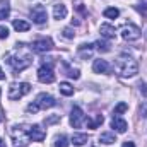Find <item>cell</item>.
Returning a JSON list of instances; mask_svg holds the SVG:
<instances>
[{"label":"cell","mask_w":147,"mask_h":147,"mask_svg":"<svg viewBox=\"0 0 147 147\" xmlns=\"http://www.w3.org/2000/svg\"><path fill=\"white\" fill-rule=\"evenodd\" d=\"M99 33H101V36L106 38V39H113V38L116 36V29H115L111 24H101Z\"/></svg>","instance_id":"cell-14"},{"label":"cell","mask_w":147,"mask_h":147,"mask_svg":"<svg viewBox=\"0 0 147 147\" xmlns=\"http://www.w3.org/2000/svg\"><path fill=\"white\" fill-rule=\"evenodd\" d=\"M84 121H86V115H84V111L80 110L79 106H74L72 113H70V125H72L74 128H80Z\"/></svg>","instance_id":"cell-8"},{"label":"cell","mask_w":147,"mask_h":147,"mask_svg":"<svg viewBox=\"0 0 147 147\" xmlns=\"http://www.w3.org/2000/svg\"><path fill=\"white\" fill-rule=\"evenodd\" d=\"M28 130H29V139H31L33 142H43L45 137H46L45 128H41L39 125H33V127H29Z\"/></svg>","instance_id":"cell-11"},{"label":"cell","mask_w":147,"mask_h":147,"mask_svg":"<svg viewBox=\"0 0 147 147\" xmlns=\"http://www.w3.org/2000/svg\"><path fill=\"white\" fill-rule=\"evenodd\" d=\"M115 72L118 74L120 77H134L135 74L139 72V65L137 60L130 55H120L115 62Z\"/></svg>","instance_id":"cell-1"},{"label":"cell","mask_w":147,"mask_h":147,"mask_svg":"<svg viewBox=\"0 0 147 147\" xmlns=\"http://www.w3.org/2000/svg\"><path fill=\"white\" fill-rule=\"evenodd\" d=\"M103 121H105L103 115H98V116H96V120H87V127H89V128H98Z\"/></svg>","instance_id":"cell-23"},{"label":"cell","mask_w":147,"mask_h":147,"mask_svg":"<svg viewBox=\"0 0 147 147\" xmlns=\"http://www.w3.org/2000/svg\"><path fill=\"white\" fill-rule=\"evenodd\" d=\"M5 38H9V29L5 26H0V39H5Z\"/></svg>","instance_id":"cell-30"},{"label":"cell","mask_w":147,"mask_h":147,"mask_svg":"<svg viewBox=\"0 0 147 147\" xmlns=\"http://www.w3.org/2000/svg\"><path fill=\"white\" fill-rule=\"evenodd\" d=\"M127 110H128V105L127 103H118L116 108H115V115H121V113H125Z\"/></svg>","instance_id":"cell-26"},{"label":"cell","mask_w":147,"mask_h":147,"mask_svg":"<svg viewBox=\"0 0 147 147\" xmlns=\"http://www.w3.org/2000/svg\"><path fill=\"white\" fill-rule=\"evenodd\" d=\"M29 91H31V86L28 82H12L10 87H9V99H12V101L21 99Z\"/></svg>","instance_id":"cell-4"},{"label":"cell","mask_w":147,"mask_h":147,"mask_svg":"<svg viewBox=\"0 0 147 147\" xmlns=\"http://www.w3.org/2000/svg\"><path fill=\"white\" fill-rule=\"evenodd\" d=\"M3 79H5V74H3V70H2V69H0V80H3Z\"/></svg>","instance_id":"cell-34"},{"label":"cell","mask_w":147,"mask_h":147,"mask_svg":"<svg viewBox=\"0 0 147 147\" xmlns=\"http://www.w3.org/2000/svg\"><path fill=\"white\" fill-rule=\"evenodd\" d=\"M63 36L67 38V39H72V38L75 36V33H74L72 28H65V29H63Z\"/></svg>","instance_id":"cell-27"},{"label":"cell","mask_w":147,"mask_h":147,"mask_svg":"<svg viewBox=\"0 0 147 147\" xmlns=\"http://www.w3.org/2000/svg\"><path fill=\"white\" fill-rule=\"evenodd\" d=\"M67 75L74 79V80H77L79 77H80V72H79V69H70V67H67Z\"/></svg>","instance_id":"cell-25"},{"label":"cell","mask_w":147,"mask_h":147,"mask_svg":"<svg viewBox=\"0 0 147 147\" xmlns=\"http://www.w3.org/2000/svg\"><path fill=\"white\" fill-rule=\"evenodd\" d=\"M86 142H87V135L86 134H74L72 135V144L75 147L86 146Z\"/></svg>","instance_id":"cell-18"},{"label":"cell","mask_w":147,"mask_h":147,"mask_svg":"<svg viewBox=\"0 0 147 147\" xmlns=\"http://www.w3.org/2000/svg\"><path fill=\"white\" fill-rule=\"evenodd\" d=\"M92 50H94V45H80L79 46V55L82 58H89L92 55Z\"/></svg>","instance_id":"cell-19"},{"label":"cell","mask_w":147,"mask_h":147,"mask_svg":"<svg viewBox=\"0 0 147 147\" xmlns=\"http://www.w3.org/2000/svg\"><path fill=\"white\" fill-rule=\"evenodd\" d=\"M120 33H121V38L125 41H137L140 38V29L135 24H123Z\"/></svg>","instance_id":"cell-5"},{"label":"cell","mask_w":147,"mask_h":147,"mask_svg":"<svg viewBox=\"0 0 147 147\" xmlns=\"http://www.w3.org/2000/svg\"><path fill=\"white\" fill-rule=\"evenodd\" d=\"M10 137H12V142L14 147H28L29 144V130H26L24 127H12L10 128Z\"/></svg>","instance_id":"cell-3"},{"label":"cell","mask_w":147,"mask_h":147,"mask_svg":"<svg viewBox=\"0 0 147 147\" xmlns=\"http://www.w3.org/2000/svg\"><path fill=\"white\" fill-rule=\"evenodd\" d=\"M31 19H33V22L34 24H45L46 22V19H48V12H46V9L43 7V5H34L33 9H31Z\"/></svg>","instance_id":"cell-6"},{"label":"cell","mask_w":147,"mask_h":147,"mask_svg":"<svg viewBox=\"0 0 147 147\" xmlns=\"http://www.w3.org/2000/svg\"><path fill=\"white\" fill-rule=\"evenodd\" d=\"M92 70L96 74H106L110 70V65H108V62L106 60H94V63H92Z\"/></svg>","instance_id":"cell-15"},{"label":"cell","mask_w":147,"mask_h":147,"mask_svg":"<svg viewBox=\"0 0 147 147\" xmlns=\"http://www.w3.org/2000/svg\"><path fill=\"white\" fill-rule=\"evenodd\" d=\"M111 127H113L118 134H125L127 128H128V123H127L123 118H120V116H113V120H111Z\"/></svg>","instance_id":"cell-12"},{"label":"cell","mask_w":147,"mask_h":147,"mask_svg":"<svg viewBox=\"0 0 147 147\" xmlns=\"http://www.w3.org/2000/svg\"><path fill=\"white\" fill-rule=\"evenodd\" d=\"M51 48H53V43L50 38H41V39H36L33 43V51H36V53H46Z\"/></svg>","instance_id":"cell-9"},{"label":"cell","mask_w":147,"mask_h":147,"mask_svg":"<svg viewBox=\"0 0 147 147\" xmlns=\"http://www.w3.org/2000/svg\"><path fill=\"white\" fill-rule=\"evenodd\" d=\"M0 121H2V116H0Z\"/></svg>","instance_id":"cell-36"},{"label":"cell","mask_w":147,"mask_h":147,"mask_svg":"<svg viewBox=\"0 0 147 147\" xmlns=\"http://www.w3.org/2000/svg\"><path fill=\"white\" fill-rule=\"evenodd\" d=\"M12 26H14V29L16 31H19V33H22V31H29V22L28 21H22V19H16L14 22H12Z\"/></svg>","instance_id":"cell-17"},{"label":"cell","mask_w":147,"mask_h":147,"mask_svg":"<svg viewBox=\"0 0 147 147\" xmlns=\"http://www.w3.org/2000/svg\"><path fill=\"white\" fill-rule=\"evenodd\" d=\"M99 142L105 144V146H111V144L116 142V137H115L113 132H103V134L99 135Z\"/></svg>","instance_id":"cell-16"},{"label":"cell","mask_w":147,"mask_h":147,"mask_svg":"<svg viewBox=\"0 0 147 147\" xmlns=\"http://www.w3.org/2000/svg\"><path fill=\"white\" fill-rule=\"evenodd\" d=\"M99 51H103V53H106V51H110V43H106V41H96V45H94Z\"/></svg>","instance_id":"cell-24"},{"label":"cell","mask_w":147,"mask_h":147,"mask_svg":"<svg viewBox=\"0 0 147 147\" xmlns=\"http://www.w3.org/2000/svg\"><path fill=\"white\" fill-rule=\"evenodd\" d=\"M105 17H108V19H116L118 16H120V10L116 9V7H108V9H105Z\"/></svg>","instance_id":"cell-21"},{"label":"cell","mask_w":147,"mask_h":147,"mask_svg":"<svg viewBox=\"0 0 147 147\" xmlns=\"http://www.w3.org/2000/svg\"><path fill=\"white\" fill-rule=\"evenodd\" d=\"M9 14H10L9 7H3V9H0V21H2V19H7V17H9Z\"/></svg>","instance_id":"cell-29"},{"label":"cell","mask_w":147,"mask_h":147,"mask_svg":"<svg viewBox=\"0 0 147 147\" xmlns=\"http://www.w3.org/2000/svg\"><path fill=\"white\" fill-rule=\"evenodd\" d=\"M38 80L43 82V84H51L55 80V74H53L51 65L45 63L43 67H39V70H38Z\"/></svg>","instance_id":"cell-7"},{"label":"cell","mask_w":147,"mask_h":147,"mask_svg":"<svg viewBox=\"0 0 147 147\" xmlns=\"http://www.w3.org/2000/svg\"><path fill=\"white\" fill-rule=\"evenodd\" d=\"M53 147H69V139L65 135H58L53 142Z\"/></svg>","instance_id":"cell-22"},{"label":"cell","mask_w":147,"mask_h":147,"mask_svg":"<svg viewBox=\"0 0 147 147\" xmlns=\"http://www.w3.org/2000/svg\"><path fill=\"white\" fill-rule=\"evenodd\" d=\"M0 147H5V146H3V140H2V139H0Z\"/></svg>","instance_id":"cell-35"},{"label":"cell","mask_w":147,"mask_h":147,"mask_svg":"<svg viewBox=\"0 0 147 147\" xmlns=\"http://www.w3.org/2000/svg\"><path fill=\"white\" fill-rule=\"evenodd\" d=\"M58 120V116H53V118H50V120H46V123H53V121H57Z\"/></svg>","instance_id":"cell-33"},{"label":"cell","mask_w":147,"mask_h":147,"mask_svg":"<svg viewBox=\"0 0 147 147\" xmlns=\"http://www.w3.org/2000/svg\"><path fill=\"white\" fill-rule=\"evenodd\" d=\"M121 147H135V144L134 142H130V140H127V142H123V146Z\"/></svg>","instance_id":"cell-32"},{"label":"cell","mask_w":147,"mask_h":147,"mask_svg":"<svg viewBox=\"0 0 147 147\" xmlns=\"http://www.w3.org/2000/svg\"><path fill=\"white\" fill-rule=\"evenodd\" d=\"M36 103L39 105V108H43V110H48V108H53V106L57 105V101H55V98H53V96H50V94H46V92H41V94H38V98H36Z\"/></svg>","instance_id":"cell-10"},{"label":"cell","mask_w":147,"mask_h":147,"mask_svg":"<svg viewBox=\"0 0 147 147\" xmlns=\"http://www.w3.org/2000/svg\"><path fill=\"white\" fill-rule=\"evenodd\" d=\"M0 94H2V91H0Z\"/></svg>","instance_id":"cell-37"},{"label":"cell","mask_w":147,"mask_h":147,"mask_svg":"<svg viewBox=\"0 0 147 147\" xmlns=\"http://www.w3.org/2000/svg\"><path fill=\"white\" fill-rule=\"evenodd\" d=\"M39 110H41V108H39V105H38L36 101L28 106V113H36V111H39Z\"/></svg>","instance_id":"cell-28"},{"label":"cell","mask_w":147,"mask_h":147,"mask_svg":"<svg viewBox=\"0 0 147 147\" xmlns=\"http://www.w3.org/2000/svg\"><path fill=\"white\" fill-rule=\"evenodd\" d=\"M140 92L147 98V84H140Z\"/></svg>","instance_id":"cell-31"},{"label":"cell","mask_w":147,"mask_h":147,"mask_svg":"<svg viewBox=\"0 0 147 147\" xmlns=\"http://www.w3.org/2000/svg\"><path fill=\"white\" fill-rule=\"evenodd\" d=\"M7 58H9L7 62L12 65V69L16 72H21V70L28 69L31 65V62H33V57L29 53H14V55H9Z\"/></svg>","instance_id":"cell-2"},{"label":"cell","mask_w":147,"mask_h":147,"mask_svg":"<svg viewBox=\"0 0 147 147\" xmlns=\"http://www.w3.org/2000/svg\"><path fill=\"white\" fill-rule=\"evenodd\" d=\"M67 14H69V10H67V7L63 5V3H55L53 5V17L55 19H65L67 17Z\"/></svg>","instance_id":"cell-13"},{"label":"cell","mask_w":147,"mask_h":147,"mask_svg":"<svg viewBox=\"0 0 147 147\" xmlns=\"http://www.w3.org/2000/svg\"><path fill=\"white\" fill-rule=\"evenodd\" d=\"M60 92L63 94V96H72L74 94V87L69 84V82H60Z\"/></svg>","instance_id":"cell-20"}]
</instances>
